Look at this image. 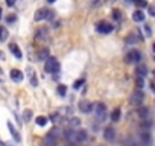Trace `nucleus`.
<instances>
[{"instance_id":"obj_2","label":"nucleus","mask_w":155,"mask_h":146,"mask_svg":"<svg viewBox=\"0 0 155 146\" xmlns=\"http://www.w3.org/2000/svg\"><path fill=\"white\" fill-rule=\"evenodd\" d=\"M59 68H61V65L56 61V58H53V56H49L46 59V62H44V70H46V73H58Z\"/></svg>"},{"instance_id":"obj_32","label":"nucleus","mask_w":155,"mask_h":146,"mask_svg":"<svg viewBox=\"0 0 155 146\" xmlns=\"http://www.w3.org/2000/svg\"><path fill=\"white\" fill-rule=\"evenodd\" d=\"M113 18H114L116 21H119V20L122 18V14H120L119 9H113Z\"/></svg>"},{"instance_id":"obj_13","label":"nucleus","mask_w":155,"mask_h":146,"mask_svg":"<svg viewBox=\"0 0 155 146\" xmlns=\"http://www.w3.org/2000/svg\"><path fill=\"white\" fill-rule=\"evenodd\" d=\"M49 56H50V50H49L47 47H43L41 50L38 52V59H40V61H46Z\"/></svg>"},{"instance_id":"obj_31","label":"nucleus","mask_w":155,"mask_h":146,"mask_svg":"<svg viewBox=\"0 0 155 146\" xmlns=\"http://www.w3.org/2000/svg\"><path fill=\"white\" fill-rule=\"evenodd\" d=\"M143 31H145V35L146 37H151L152 35V31H151V26L148 23H145V26H143Z\"/></svg>"},{"instance_id":"obj_25","label":"nucleus","mask_w":155,"mask_h":146,"mask_svg":"<svg viewBox=\"0 0 155 146\" xmlns=\"http://www.w3.org/2000/svg\"><path fill=\"white\" fill-rule=\"evenodd\" d=\"M81 125V120L78 117H72L70 119V128H78Z\"/></svg>"},{"instance_id":"obj_8","label":"nucleus","mask_w":155,"mask_h":146,"mask_svg":"<svg viewBox=\"0 0 155 146\" xmlns=\"http://www.w3.org/2000/svg\"><path fill=\"white\" fill-rule=\"evenodd\" d=\"M44 144L46 146H56L58 144V135L55 134V129H52L46 134V137H44Z\"/></svg>"},{"instance_id":"obj_16","label":"nucleus","mask_w":155,"mask_h":146,"mask_svg":"<svg viewBox=\"0 0 155 146\" xmlns=\"http://www.w3.org/2000/svg\"><path fill=\"white\" fill-rule=\"evenodd\" d=\"M132 20L134 21H145V12L142 9H137L134 14H132Z\"/></svg>"},{"instance_id":"obj_9","label":"nucleus","mask_w":155,"mask_h":146,"mask_svg":"<svg viewBox=\"0 0 155 146\" xmlns=\"http://www.w3.org/2000/svg\"><path fill=\"white\" fill-rule=\"evenodd\" d=\"M93 110V104L91 102H88V101H81L79 102V111L84 113V114H88Z\"/></svg>"},{"instance_id":"obj_23","label":"nucleus","mask_w":155,"mask_h":146,"mask_svg":"<svg viewBox=\"0 0 155 146\" xmlns=\"http://www.w3.org/2000/svg\"><path fill=\"white\" fill-rule=\"evenodd\" d=\"M29 73H31V75H29V76H31V85H32V87H37V85H38V79H37V76H35V73H34L32 70H29Z\"/></svg>"},{"instance_id":"obj_4","label":"nucleus","mask_w":155,"mask_h":146,"mask_svg":"<svg viewBox=\"0 0 155 146\" xmlns=\"http://www.w3.org/2000/svg\"><path fill=\"white\" fill-rule=\"evenodd\" d=\"M52 17H53V11H50V9H47V8H40V9L35 12V15H34L35 21L47 20V18H52Z\"/></svg>"},{"instance_id":"obj_1","label":"nucleus","mask_w":155,"mask_h":146,"mask_svg":"<svg viewBox=\"0 0 155 146\" xmlns=\"http://www.w3.org/2000/svg\"><path fill=\"white\" fill-rule=\"evenodd\" d=\"M94 119H96V122H99V123L106 120V107H105L103 102H97L94 105Z\"/></svg>"},{"instance_id":"obj_41","label":"nucleus","mask_w":155,"mask_h":146,"mask_svg":"<svg viewBox=\"0 0 155 146\" xmlns=\"http://www.w3.org/2000/svg\"><path fill=\"white\" fill-rule=\"evenodd\" d=\"M105 2H114V0H105Z\"/></svg>"},{"instance_id":"obj_40","label":"nucleus","mask_w":155,"mask_h":146,"mask_svg":"<svg viewBox=\"0 0 155 146\" xmlns=\"http://www.w3.org/2000/svg\"><path fill=\"white\" fill-rule=\"evenodd\" d=\"M152 49H154V52H155V43H154V46H152Z\"/></svg>"},{"instance_id":"obj_5","label":"nucleus","mask_w":155,"mask_h":146,"mask_svg":"<svg viewBox=\"0 0 155 146\" xmlns=\"http://www.w3.org/2000/svg\"><path fill=\"white\" fill-rule=\"evenodd\" d=\"M64 138L67 140L70 144H76V143H79V140H78V131H75V128L65 129V131H64Z\"/></svg>"},{"instance_id":"obj_12","label":"nucleus","mask_w":155,"mask_h":146,"mask_svg":"<svg viewBox=\"0 0 155 146\" xmlns=\"http://www.w3.org/2000/svg\"><path fill=\"white\" fill-rule=\"evenodd\" d=\"M136 73H137V76H140V78H146V75H148V67H146V64L139 62L137 67H136Z\"/></svg>"},{"instance_id":"obj_30","label":"nucleus","mask_w":155,"mask_h":146,"mask_svg":"<svg viewBox=\"0 0 155 146\" xmlns=\"http://www.w3.org/2000/svg\"><path fill=\"white\" fill-rule=\"evenodd\" d=\"M56 91H58V94H61V96H65V93H67V88H65V85H58V88H56Z\"/></svg>"},{"instance_id":"obj_19","label":"nucleus","mask_w":155,"mask_h":146,"mask_svg":"<svg viewBox=\"0 0 155 146\" xmlns=\"http://www.w3.org/2000/svg\"><path fill=\"white\" fill-rule=\"evenodd\" d=\"M120 116H122L120 108H116V110H113V113H111V120H113V122H119V120H120Z\"/></svg>"},{"instance_id":"obj_38","label":"nucleus","mask_w":155,"mask_h":146,"mask_svg":"<svg viewBox=\"0 0 155 146\" xmlns=\"http://www.w3.org/2000/svg\"><path fill=\"white\" fill-rule=\"evenodd\" d=\"M56 0H47V3H55Z\"/></svg>"},{"instance_id":"obj_6","label":"nucleus","mask_w":155,"mask_h":146,"mask_svg":"<svg viewBox=\"0 0 155 146\" xmlns=\"http://www.w3.org/2000/svg\"><path fill=\"white\" fill-rule=\"evenodd\" d=\"M126 64H139L142 61V53L139 50H131L126 56H125Z\"/></svg>"},{"instance_id":"obj_33","label":"nucleus","mask_w":155,"mask_h":146,"mask_svg":"<svg viewBox=\"0 0 155 146\" xmlns=\"http://www.w3.org/2000/svg\"><path fill=\"white\" fill-rule=\"evenodd\" d=\"M82 84H84V78H82V79H78V81H75V84H73V88H76V90H78V88H81V87H82Z\"/></svg>"},{"instance_id":"obj_42","label":"nucleus","mask_w":155,"mask_h":146,"mask_svg":"<svg viewBox=\"0 0 155 146\" xmlns=\"http://www.w3.org/2000/svg\"><path fill=\"white\" fill-rule=\"evenodd\" d=\"M154 73H155V71H154Z\"/></svg>"},{"instance_id":"obj_27","label":"nucleus","mask_w":155,"mask_h":146,"mask_svg":"<svg viewBox=\"0 0 155 146\" xmlns=\"http://www.w3.org/2000/svg\"><path fill=\"white\" fill-rule=\"evenodd\" d=\"M32 119V110H25V113H23V120L25 122H29Z\"/></svg>"},{"instance_id":"obj_24","label":"nucleus","mask_w":155,"mask_h":146,"mask_svg":"<svg viewBox=\"0 0 155 146\" xmlns=\"http://www.w3.org/2000/svg\"><path fill=\"white\" fill-rule=\"evenodd\" d=\"M139 40H140V38H136L134 34H129V35L126 37V43H128V44H134V43H137Z\"/></svg>"},{"instance_id":"obj_7","label":"nucleus","mask_w":155,"mask_h":146,"mask_svg":"<svg viewBox=\"0 0 155 146\" xmlns=\"http://www.w3.org/2000/svg\"><path fill=\"white\" fill-rule=\"evenodd\" d=\"M114 29V26L111 23H108V21H99L96 24V31L100 32V34H111Z\"/></svg>"},{"instance_id":"obj_15","label":"nucleus","mask_w":155,"mask_h":146,"mask_svg":"<svg viewBox=\"0 0 155 146\" xmlns=\"http://www.w3.org/2000/svg\"><path fill=\"white\" fill-rule=\"evenodd\" d=\"M9 49H11V52H12V55L15 56V58H21V56H23V55H21V50H20V49H18V46L15 44V43H11L9 44Z\"/></svg>"},{"instance_id":"obj_20","label":"nucleus","mask_w":155,"mask_h":146,"mask_svg":"<svg viewBox=\"0 0 155 146\" xmlns=\"http://www.w3.org/2000/svg\"><path fill=\"white\" fill-rule=\"evenodd\" d=\"M35 122H37V125L38 126H44L47 123V117H44V116H38L37 119H35Z\"/></svg>"},{"instance_id":"obj_11","label":"nucleus","mask_w":155,"mask_h":146,"mask_svg":"<svg viewBox=\"0 0 155 146\" xmlns=\"http://www.w3.org/2000/svg\"><path fill=\"white\" fill-rule=\"evenodd\" d=\"M103 137H105V140H108V141H114L116 140V129L114 128H106L105 131H103Z\"/></svg>"},{"instance_id":"obj_36","label":"nucleus","mask_w":155,"mask_h":146,"mask_svg":"<svg viewBox=\"0 0 155 146\" xmlns=\"http://www.w3.org/2000/svg\"><path fill=\"white\" fill-rule=\"evenodd\" d=\"M6 5L8 6H14L15 5V0H6Z\"/></svg>"},{"instance_id":"obj_14","label":"nucleus","mask_w":155,"mask_h":146,"mask_svg":"<svg viewBox=\"0 0 155 146\" xmlns=\"http://www.w3.org/2000/svg\"><path fill=\"white\" fill-rule=\"evenodd\" d=\"M46 37H47V29H46V28H40V29L35 32V38H37L38 41L46 40Z\"/></svg>"},{"instance_id":"obj_35","label":"nucleus","mask_w":155,"mask_h":146,"mask_svg":"<svg viewBox=\"0 0 155 146\" xmlns=\"http://www.w3.org/2000/svg\"><path fill=\"white\" fill-rule=\"evenodd\" d=\"M149 14H151L152 17H155V6H154V5L149 6Z\"/></svg>"},{"instance_id":"obj_29","label":"nucleus","mask_w":155,"mask_h":146,"mask_svg":"<svg viewBox=\"0 0 155 146\" xmlns=\"http://www.w3.org/2000/svg\"><path fill=\"white\" fill-rule=\"evenodd\" d=\"M59 119H61V113H59V111L50 114V120H52V122H59Z\"/></svg>"},{"instance_id":"obj_28","label":"nucleus","mask_w":155,"mask_h":146,"mask_svg":"<svg viewBox=\"0 0 155 146\" xmlns=\"http://www.w3.org/2000/svg\"><path fill=\"white\" fill-rule=\"evenodd\" d=\"M136 84H137V88H139V90H142V88L145 87V78H140V76H137V79H136Z\"/></svg>"},{"instance_id":"obj_17","label":"nucleus","mask_w":155,"mask_h":146,"mask_svg":"<svg viewBox=\"0 0 155 146\" xmlns=\"http://www.w3.org/2000/svg\"><path fill=\"white\" fill-rule=\"evenodd\" d=\"M8 128H9V131H11V134H12V137H14V140L15 141H20L21 140V137H20V134H18V131L14 128V125L11 123V122H9V123H8Z\"/></svg>"},{"instance_id":"obj_21","label":"nucleus","mask_w":155,"mask_h":146,"mask_svg":"<svg viewBox=\"0 0 155 146\" xmlns=\"http://www.w3.org/2000/svg\"><path fill=\"white\" fill-rule=\"evenodd\" d=\"M134 5L139 8V9H145L148 6V2L146 0H134Z\"/></svg>"},{"instance_id":"obj_10","label":"nucleus","mask_w":155,"mask_h":146,"mask_svg":"<svg viewBox=\"0 0 155 146\" xmlns=\"http://www.w3.org/2000/svg\"><path fill=\"white\" fill-rule=\"evenodd\" d=\"M9 75H11V79H12L14 82H20V81H23V71H20L18 68H12Z\"/></svg>"},{"instance_id":"obj_34","label":"nucleus","mask_w":155,"mask_h":146,"mask_svg":"<svg viewBox=\"0 0 155 146\" xmlns=\"http://www.w3.org/2000/svg\"><path fill=\"white\" fill-rule=\"evenodd\" d=\"M15 20H17V17H15L14 14H12V15H8V17H6V21H8V23H14Z\"/></svg>"},{"instance_id":"obj_18","label":"nucleus","mask_w":155,"mask_h":146,"mask_svg":"<svg viewBox=\"0 0 155 146\" xmlns=\"http://www.w3.org/2000/svg\"><path fill=\"white\" fill-rule=\"evenodd\" d=\"M9 37V34H8V29L5 28V26H0V43H3L6 38Z\"/></svg>"},{"instance_id":"obj_26","label":"nucleus","mask_w":155,"mask_h":146,"mask_svg":"<svg viewBox=\"0 0 155 146\" xmlns=\"http://www.w3.org/2000/svg\"><path fill=\"white\" fill-rule=\"evenodd\" d=\"M87 138H88L87 131H82V129H81V131H78V140H79V141H85Z\"/></svg>"},{"instance_id":"obj_37","label":"nucleus","mask_w":155,"mask_h":146,"mask_svg":"<svg viewBox=\"0 0 155 146\" xmlns=\"http://www.w3.org/2000/svg\"><path fill=\"white\" fill-rule=\"evenodd\" d=\"M126 3H134V0H125Z\"/></svg>"},{"instance_id":"obj_22","label":"nucleus","mask_w":155,"mask_h":146,"mask_svg":"<svg viewBox=\"0 0 155 146\" xmlns=\"http://www.w3.org/2000/svg\"><path fill=\"white\" fill-rule=\"evenodd\" d=\"M139 116H140L142 119L148 117V116H149V108H146V107H142V108H139Z\"/></svg>"},{"instance_id":"obj_3","label":"nucleus","mask_w":155,"mask_h":146,"mask_svg":"<svg viewBox=\"0 0 155 146\" xmlns=\"http://www.w3.org/2000/svg\"><path fill=\"white\" fill-rule=\"evenodd\" d=\"M145 101V93L142 90H136V91H132V94L129 96V104L131 105H134V107H139L142 105Z\"/></svg>"},{"instance_id":"obj_39","label":"nucleus","mask_w":155,"mask_h":146,"mask_svg":"<svg viewBox=\"0 0 155 146\" xmlns=\"http://www.w3.org/2000/svg\"><path fill=\"white\" fill-rule=\"evenodd\" d=\"M0 18H2V8H0Z\"/></svg>"}]
</instances>
